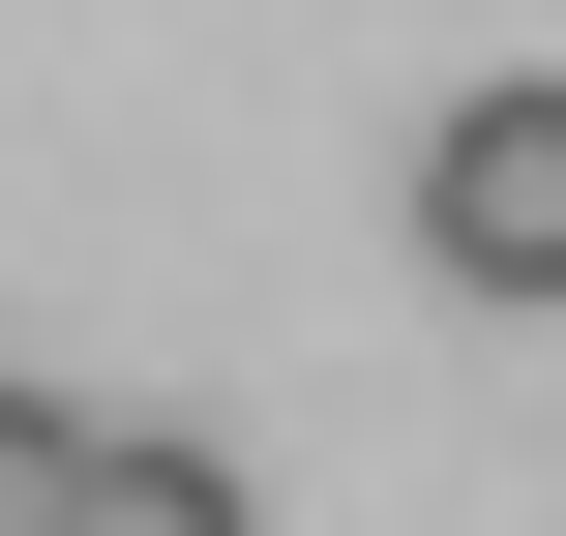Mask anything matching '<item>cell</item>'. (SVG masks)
Returning a JSON list of instances; mask_svg holds the SVG:
<instances>
[{
    "mask_svg": "<svg viewBox=\"0 0 566 536\" xmlns=\"http://www.w3.org/2000/svg\"><path fill=\"white\" fill-rule=\"evenodd\" d=\"M60 477H90V418H60V388H0V536H60Z\"/></svg>",
    "mask_w": 566,
    "mask_h": 536,
    "instance_id": "cell-3",
    "label": "cell"
},
{
    "mask_svg": "<svg viewBox=\"0 0 566 536\" xmlns=\"http://www.w3.org/2000/svg\"><path fill=\"white\" fill-rule=\"evenodd\" d=\"M60 536H269V507H239V448H179V418H90Z\"/></svg>",
    "mask_w": 566,
    "mask_h": 536,
    "instance_id": "cell-2",
    "label": "cell"
},
{
    "mask_svg": "<svg viewBox=\"0 0 566 536\" xmlns=\"http://www.w3.org/2000/svg\"><path fill=\"white\" fill-rule=\"evenodd\" d=\"M418 269L507 298V328H566V90H448L418 119Z\"/></svg>",
    "mask_w": 566,
    "mask_h": 536,
    "instance_id": "cell-1",
    "label": "cell"
}]
</instances>
